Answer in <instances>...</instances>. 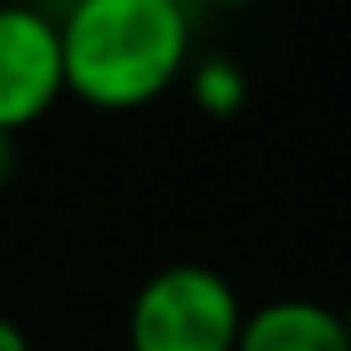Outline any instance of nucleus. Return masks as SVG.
Masks as SVG:
<instances>
[{"label":"nucleus","mask_w":351,"mask_h":351,"mask_svg":"<svg viewBox=\"0 0 351 351\" xmlns=\"http://www.w3.org/2000/svg\"><path fill=\"white\" fill-rule=\"evenodd\" d=\"M234 351H351L341 331V311L306 295H280L245 311Z\"/></svg>","instance_id":"4"},{"label":"nucleus","mask_w":351,"mask_h":351,"mask_svg":"<svg viewBox=\"0 0 351 351\" xmlns=\"http://www.w3.org/2000/svg\"><path fill=\"white\" fill-rule=\"evenodd\" d=\"M66 97L97 112H138L193 62L189 0H71L56 21Z\"/></svg>","instance_id":"1"},{"label":"nucleus","mask_w":351,"mask_h":351,"mask_svg":"<svg viewBox=\"0 0 351 351\" xmlns=\"http://www.w3.org/2000/svg\"><path fill=\"white\" fill-rule=\"evenodd\" d=\"M234 285L209 265H163L128 306V351H234L239 341Z\"/></svg>","instance_id":"2"},{"label":"nucleus","mask_w":351,"mask_h":351,"mask_svg":"<svg viewBox=\"0 0 351 351\" xmlns=\"http://www.w3.org/2000/svg\"><path fill=\"white\" fill-rule=\"evenodd\" d=\"M184 82H189L193 107L209 117H239V107L250 102V82L229 56H199V62H189Z\"/></svg>","instance_id":"5"},{"label":"nucleus","mask_w":351,"mask_h":351,"mask_svg":"<svg viewBox=\"0 0 351 351\" xmlns=\"http://www.w3.org/2000/svg\"><path fill=\"white\" fill-rule=\"evenodd\" d=\"M16 173V132H0V189Z\"/></svg>","instance_id":"7"},{"label":"nucleus","mask_w":351,"mask_h":351,"mask_svg":"<svg viewBox=\"0 0 351 351\" xmlns=\"http://www.w3.org/2000/svg\"><path fill=\"white\" fill-rule=\"evenodd\" d=\"M341 331H346V346H351V300L341 306Z\"/></svg>","instance_id":"9"},{"label":"nucleus","mask_w":351,"mask_h":351,"mask_svg":"<svg viewBox=\"0 0 351 351\" xmlns=\"http://www.w3.org/2000/svg\"><path fill=\"white\" fill-rule=\"evenodd\" d=\"M199 5H209V10H239V5H250V0H199Z\"/></svg>","instance_id":"8"},{"label":"nucleus","mask_w":351,"mask_h":351,"mask_svg":"<svg viewBox=\"0 0 351 351\" xmlns=\"http://www.w3.org/2000/svg\"><path fill=\"white\" fill-rule=\"evenodd\" d=\"M0 5H41V0H0Z\"/></svg>","instance_id":"10"},{"label":"nucleus","mask_w":351,"mask_h":351,"mask_svg":"<svg viewBox=\"0 0 351 351\" xmlns=\"http://www.w3.org/2000/svg\"><path fill=\"white\" fill-rule=\"evenodd\" d=\"M62 97L56 21L41 5H0V132L36 128Z\"/></svg>","instance_id":"3"},{"label":"nucleus","mask_w":351,"mask_h":351,"mask_svg":"<svg viewBox=\"0 0 351 351\" xmlns=\"http://www.w3.org/2000/svg\"><path fill=\"white\" fill-rule=\"evenodd\" d=\"M0 351H31V341H26V331H21L16 321L0 311Z\"/></svg>","instance_id":"6"}]
</instances>
